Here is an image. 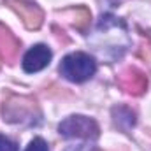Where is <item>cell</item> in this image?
<instances>
[{
  "label": "cell",
  "instance_id": "277c9868",
  "mask_svg": "<svg viewBox=\"0 0 151 151\" xmlns=\"http://www.w3.org/2000/svg\"><path fill=\"white\" fill-rule=\"evenodd\" d=\"M58 132L65 139H83L95 142L100 135V128L95 119L83 116V114H72L65 118L58 125Z\"/></svg>",
  "mask_w": 151,
  "mask_h": 151
},
{
  "label": "cell",
  "instance_id": "30bf717a",
  "mask_svg": "<svg viewBox=\"0 0 151 151\" xmlns=\"http://www.w3.org/2000/svg\"><path fill=\"white\" fill-rule=\"evenodd\" d=\"M65 151H97V148L93 146L91 141H84L81 144H74V146H69Z\"/></svg>",
  "mask_w": 151,
  "mask_h": 151
},
{
  "label": "cell",
  "instance_id": "3957f363",
  "mask_svg": "<svg viewBox=\"0 0 151 151\" xmlns=\"http://www.w3.org/2000/svg\"><path fill=\"white\" fill-rule=\"evenodd\" d=\"M58 70L70 83H84L97 72V62L93 56L77 51V53L67 55L62 60Z\"/></svg>",
  "mask_w": 151,
  "mask_h": 151
},
{
  "label": "cell",
  "instance_id": "9c48e42d",
  "mask_svg": "<svg viewBox=\"0 0 151 151\" xmlns=\"http://www.w3.org/2000/svg\"><path fill=\"white\" fill-rule=\"evenodd\" d=\"M25 151H49V148H47V142L42 137H35V139L30 141V144L27 146Z\"/></svg>",
  "mask_w": 151,
  "mask_h": 151
},
{
  "label": "cell",
  "instance_id": "52a82bcc",
  "mask_svg": "<svg viewBox=\"0 0 151 151\" xmlns=\"http://www.w3.org/2000/svg\"><path fill=\"white\" fill-rule=\"evenodd\" d=\"M119 84H121V88L127 93H130V95H141L148 88V79H146V76L142 74L139 69L132 67V69H127L121 74Z\"/></svg>",
  "mask_w": 151,
  "mask_h": 151
},
{
  "label": "cell",
  "instance_id": "8992f818",
  "mask_svg": "<svg viewBox=\"0 0 151 151\" xmlns=\"http://www.w3.org/2000/svg\"><path fill=\"white\" fill-rule=\"evenodd\" d=\"M51 56H53V53L46 44H35L23 56V62H21L23 70L28 72V74H34V72L46 69L51 62Z\"/></svg>",
  "mask_w": 151,
  "mask_h": 151
},
{
  "label": "cell",
  "instance_id": "8fae6325",
  "mask_svg": "<svg viewBox=\"0 0 151 151\" xmlns=\"http://www.w3.org/2000/svg\"><path fill=\"white\" fill-rule=\"evenodd\" d=\"M0 151H18V146L5 135L0 134Z\"/></svg>",
  "mask_w": 151,
  "mask_h": 151
},
{
  "label": "cell",
  "instance_id": "6da1fadb",
  "mask_svg": "<svg viewBox=\"0 0 151 151\" xmlns=\"http://www.w3.org/2000/svg\"><path fill=\"white\" fill-rule=\"evenodd\" d=\"M91 44L100 56H106L111 60L119 58L130 44L125 23L113 14L102 16L95 30V35L91 37Z\"/></svg>",
  "mask_w": 151,
  "mask_h": 151
},
{
  "label": "cell",
  "instance_id": "ba28073f",
  "mask_svg": "<svg viewBox=\"0 0 151 151\" xmlns=\"http://www.w3.org/2000/svg\"><path fill=\"white\" fill-rule=\"evenodd\" d=\"M0 47L4 49V53H5V56L9 60L16 56V51L19 47V42L16 40V37L7 28H4L2 25H0Z\"/></svg>",
  "mask_w": 151,
  "mask_h": 151
},
{
  "label": "cell",
  "instance_id": "7a4b0ae2",
  "mask_svg": "<svg viewBox=\"0 0 151 151\" xmlns=\"http://www.w3.org/2000/svg\"><path fill=\"white\" fill-rule=\"evenodd\" d=\"M2 114L9 123H34L40 116L37 102L25 95H9L4 100Z\"/></svg>",
  "mask_w": 151,
  "mask_h": 151
},
{
  "label": "cell",
  "instance_id": "5b68a950",
  "mask_svg": "<svg viewBox=\"0 0 151 151\" xmlns=\"http://www.w3.org/2000/svg\"><path fill=\"white\" fill-rule=\"evenodd\" d=\"M5 4L21 18L23 25L28 30H37L42 25L44 14H42V11L37 4L28 2V0H5Z\"/></svg>",
  "mask_w": 151,
  "mask_h": 151
}]
</instances>
